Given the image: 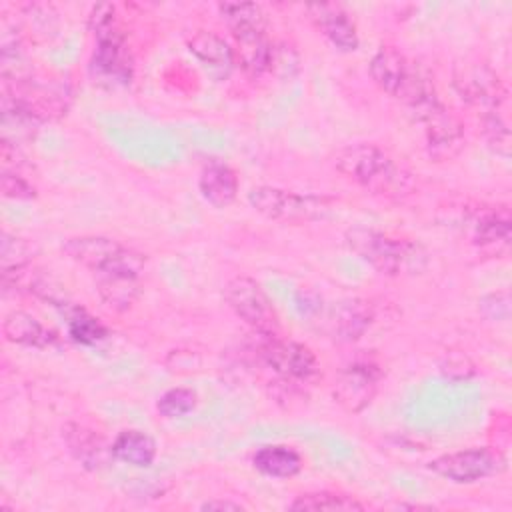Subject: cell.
<instances>
[{
  "label": "cell",
  "instance_id": "d4e9b609",
  "mask_svg": "<svg viewBox=\"0 0 512 512\" xmlns=\"http://www.w3.org/2000/svg\"><path fill=\"white\" fill-rule=\"evenodd\" d=\"M292 510H342V512H352V510H364V504L358 502L352 496L336 494V492H308L298 496L292 504Z\"/></svg>",
  "mask_w": 512,
  "mask_h": 512
},
{
  "label": "cell",
  "instance_id": "ba28073f",
  "mask_svg": "<svg viewBox=\"0 0 512 512\" xmlns=\"http://www.w3.org/2000/svg\"><path fill=\"white\" fill-rule=\"evenodd\" d=\"M422 128L424 146L436 160L456 156L464 144V132L458 118L440 102V98L410 112Z\"/></svg>",
  "mask_w": 512,
  "mask_h": 512
},
{
  "label": "cell",
  "instance_id": "83f0119b",
  "mask_svg": "<svg viewBox=\"0 0 512 512\" xmlns=\"http://www.w3.org/2000/svg\"><path fill=\"white\" fill-rule=\"evenodd\" d=\"M36 254V246L24 238L12 236L8 232L2 234L0 240V264H2V272H10V270H18L22 266L32 264Z\"/></svg>",
  "mask_w": 512,
  "mask_h": 512
},
{
  "label": "cell",
  "instance_id": "2e32d148",
  "mask_svg": "<svg viewBox=\"0 0 512 512\" xmlns=\"http://www.w3.org/2000/svg\"><path fill=\"white\" fill-rule=\"evenodd\" d=\"M62 438L68 446V452L86 470H100L110 462V458H114L112 444H108L96 430L84 424L68 422L62 428Z\"/></svg>",
  "mask_w": 512,
  "mask_h": 512
},
{
  "label": "cell",
  "instance_id": "f1b7e54d",
  "mask_svg": "<svg viewBox=\"0 0 512 512\" xmlns=\"http://www.w3.org/2000/svg\"><path fill=\"white\" fill-rule=\"evenodd\" d=\"M194 406H196V394L190 388H170L156 402V410L164 418L186 416L188 412L194 410Z\"/></svg>",
  "mask_w": 512,
  "mask_h": 512
},
{
  "label": "cell",
  "instance_id": "7c38bea8",
  "mask_svg": "<svg viewBox=\"0 0 512 512\" xmlns=\"http://www.w3.org/2000/svg\"><path fill=\"white\" fill-rule=\"evenodd\" d=\"M510 236H512V222H510V212L504 206L484 208L472 218V226H470L472 244L488 256L508 254Z\"/></svg>",
  "mask_w": 512,
  "mask_h": 512
},
{
  "label": "cell",
  "instance_id": "9c48e42d",
  "mask_svg": "<svg viewBox=\"0 0 512 512\" xmlns=\"http://www.w3.org/2000/svg\"><path fill=\"white\" fill-rule=\"evenodd\" d=\"M262 336L264 342L260 344V356L280 378L290 382H308L318 374V360L308 346L276 338V334Z\"/></svg>",
  "mask_w": 512,
  "mask_h": 512
},
{
  "label": "cell",
  "instance_id": "277c9868",
  "mask_svg": "<svg viewBox=\"0 0 512 512\" xmlns=\"http://www.w3.org/2000/svg\"><path fill=\"white\" fill-rule=\"evenodd\" d=\"M90 30L96 40L90 70L98 82L126 86L132 78V56L118 24L114 4H96L90 12Z\"/></svg>",
  "mask_w": 512,
  "mask_h": 512
},
{
  "label": "cell",
  "instance_id": "ffe728a7",
  "mask_svg": "<svg viewBox=\"0 0 512 512\" xmlns=\"http://www.w3.org/2000/svg\"><path fill=\"white\" fill-rule=\"evenodd\" d=\"M188 50L218 76H226L234 64V50L214 32L196 30L188 36Z\"/></svg>",
  "mask_w": 512,
  "mask_h": 512
},
{
  "label": "cell",
  "instance_id": "6da1fadb",
  "mask_svg": "<svg viewBox=\"0 0 512 512\" xmlns=\"http://www.w3.org/2000/svg\"><path fill=\"white\" fill-rule=\"evenodd\" d=\"M334 166L342 176L374 196L404 198L414 186L412 174L374 144L340 148L334 154Z\"/></svg>",
  "mask_w": 512,
  "mask_h": 512
},
{
  "label": "cell",
  "instance_id": "7a4b0ae2",
  "mask_svg": "<svg viewBox=\"0 0 512 512\" xmlns=\"http://www.w3.org/2000/svg\"><path fill=\"white\" fill-rule=\"evenodd\" d=\"M368 70L374 84L406 104L410 112L438 98L430 72L394 48H380L372 56Z\"/></svg>",
  "mask_w": 512,
  "mask_h": 512
},
{
  "label": "cell",
  "instance_id": "8fae6325",
  "mask_svg": "<svg viewBox=\"0 0 512 512\" xmlns=\"http://www.w3.org/2000/svg\"><path fill=\"white\" fill-rule=\"evenodd\" d=\"M380 368L372 362H354L346 366L334 382V400L350 414L362 412L376 396Z\"/></svg>",
  "mask_w": 512,
  "mask_h": 512
},
{
  "label": "cell",
  "instance_id": "9a60e30c",
  "mask_svg": "<svg viewBox=\"0 0 512 512\" xmlns=\"http://www.w3.org/2000/svg\"><path fill=\"white\" fill-rule=\"evenodd\" d=\"M234 36V60L240 64V68L252 76L258 78L266 74L274 64V48L266 34V28H242L232 30Z\"/></svg>",
  "mask_w": 512,
  "mask_h": 512
},
{
  "label": "cell",
  "instance_id": "52a82bcc",
  "mask_svg": "<svg viewBox=\"0 0 512 512\" xmlns=\"http://www.w3.org/2000/svg\"><path fill=\"white\" fill-rule=\"evenodd\" d=\"M230 310L258 334H276L278 314L262 286L250 276H234L224 286Z\"/></svg>",
  "mask_w": 512,
  "mask_h": 512
},
{
  "label": "cell",
  "instance_id": "5bb4252c",
  "mask_svg": "<svg viewBox=\"0 0 512 512\" xmlns=\"http://www.w3.org/2000/svg\"><path fill=\"white\" fill-rule=\"evenodd\" d=\"M318 314L324 330L340 342L358 340L372 324V308L358 298L336 302L332 308H328L326 314L320 308Z\"/></svg>",
  "mask_w": 512,
  "mask_h": 512
},
{
  "label": "cell",
  "instance_id": "4fadbf2b",
  "mask_svg": "<svg viewBox=\"0 0 512 512\" xmlns=\"http://www.w3.org/2000/svg\"><path fill=\"white\" fill-rule=\"evenodd\" d=\"M458 92L466 102L482 108L484 114L500 112L506 90L500 78L486 66H468L456 76Z\"/></svg>",
  "mask_w": 512,
  "mask_h": 512
},
{
  "label": "cell",
  "instance_id": "8992f818",
  "mask_svg": "<svg viewBox=\"0 0 512 512\" xmlns=\"http://www.w3.org/2000/svg\"><path fill=\"white\" fill-rule=\"evenodd\" d=\"M250 206L266 218L282 222H302L324 216L330 206L322 196L296 194L274 186H258L248 192Z\"/></svg>",
  "mask_w": 512,
  "mask_h": 512
},
{
  "label": "cell",
  "instance_id": "30bf717a",
  "mask_svg": "<svg viewBox=\"0 0 512 512\" xmlns=\"http://www.w3.org/2000/svg\"><path fill=\"white\" fill-rule=\"evenodd\" d=\"M504 468L500 452L490 448H466L442 454L430 462V470L456 484H472L498 474Z\"/></svg>",
  "mask_w": 512,
  "mask_h": 512
},
{
  "label": "cell",
  "instance_id": "d6986e66",
  "mask_svg": "<svg viewBox=\"0 0 512 512\" xmlns=\"http://www.w3.org/2000/svg\"><path fill=\"white\" fill-rule=\"evenodd\" d=\"M2 334L8 342L30 346V348H50L58 344L56 332L46 328L38 318L28 312H10L2 322Z\"/></svg>",
  "mask_w": 512,
  "mask_h": 512
},
{
  "label": "cell",
  "instance_id": "4dcf8cb0",
  "mask_svg": "<svg viewBox=\"0 0 512 512\" xmlns=\"http://www.w3.org/2000/svg\"><path fill=\"white\" fill-rule=\"evenodd\" d=\"M244 506L240 502L230 500H208L202 504V510H242Z\"/></svg>",
  "mask_w": 512,
  "mask_h": 512
},
{
  "label": "cell",
  "instance_id": "44dd1931",
  "mask_svg": "<svg viewBox=\"0 0 512 512\" xmlns=\"http://www.w3.org/2000/svg\"><path fill=\"white\" fill-rule=\"evenodd\" d=\"M42 120L26 110L22 104L14 102L8 96H2V142L20 146L34 140L40 130Z\"/></svg>",
  "mask_w": 512,
  "mask_h": 512
},
{
  "label": "cell",
  "instance_id": "f546056e",
  "mask_svg": "<svg viewBox=\"0 0 512 512\" xmlns=\"http://www.w3.org/2000/svg\"><path fill=\"white\" fill-rule=\"evenodd\" d=\"M0 184H2V194L6 198H12V200L36 198L34 184L26 176H22L18 170H2Z\"/></svg>",
  "mask_w": 512,
  "mask_h": 512
},
{
  "label": "cell",
  "instance_id": "4316f807",
  "mask_svg": "<svg viewBox=\"0 0 512 512\" xmlns=\"http://www.w3.org/2000/svg\"><path fill=\"white\" fill-rule=\"evenodd\" d=\"M66 316H68V332H70L72 340H76L80 344H96V342L104 340L108 334V330L82 308L68 306Z\"/></svg>",
  "mask_w": 512,
  "mask_h": 512
},
{
  "label": "cell",
  "instance_id": "e0dca14e",
  "mask_svg": "<svg viewBox=\"0 0 512 512\" xmlns=\"http://www.w3.org/2000/svg\"><path fill=\"white\" fill-rule=\"evenodd\" d=\"M316 28L342 52L358 48V32L348 12L338 4H312L306 8Z\"/></svg>",
  "mask_w": 512,
  "mask_h": 512
},
{
  "label": "cell",
  "instance_id": "7402d4cb",
  "mask_svg": "<svg viewBox=\"0 0 512 512\" xmlns=\"http://www.w3.org/2000/svg\"><path fill=\"white\" fill-rule=\"evenodd\" d=\"M252 464L266 476L272 478H292L302 470L300 454L290 446H262L252 456Z\"/></svg>",
  "mask_w": 512,
  "mask_h": 512
},
{
  "label": "cell",
  "instance_id": "603a6c76",
  "mask_svg": "<svg viewBox=\"0 0 512 512\" xmlns=\"http://www.w3.org/2000/svg\"><path fill=\"white\" fill-rule=\"evenodd\" d=\"M112 454L126 464L148 468L156 458V442L140 430H122L112 442Z\"/></svg>",
  "mask_w": 512,
  "mask_h": 512
},
{
  "label": "cell",
  "instance_id": "3957f363",
  "mask_svg": "<svg viewBox=\"0 0 512 512\" xmlns=\"http://www.w3.org/2000/svg\"><path fill=\"white\" fill-rule=\"evenodd\" d=\"M344 238L346 246L380 274H416L426 266V250L408 238H396L362 226L350 228Z\"/></svg>",
  "mask_w": 512,
  "mask_h": 512
},
{
  "label": "cell",
  "instance_id": "ac0fdd59",
  "mask_svg": "<svg viewBox=\"0 0 512 512\" xmlns=\"http://www.w3.org/2000/svg\"><path fill=\"white\" fill-rule=\"evenodd\" d=\"M198 188L206 202L216 208H226L236 200L238 176L228 164L220 160H210L200 172Z\"/></svg>",
  "mask_w": 512,
  "mask_h": 512
},
{
  "label": "cell",
  "instance_id": "484cf974",
  "mask_svg": "<svg viewBox=\"0 0 512 512\" xmlns=\"http://www.w3.org/2000/svg\"><path fill=\"white\" fill-rule=\"evenodd\" d=\"M222 20L230 30L242 28H266V14L258 4L252 2H222L218 4Z\"/></svg>",
  "mask_w": 512,
  "mask_h": 512
},
{
  "label": "cell",
  "instance_id": "5b68a950",
  "mask_svg": "<svg viewBox=\"0 0 512 512\" xmlns=\"http://www.w3.org/2000/svg\"><path fill=\"white\" fill-rule=\"evenodd\" d=\"M64 254L76 264L98 274H126L140 278L146 256L108 236H76L62 244Z\"/></svg>",
  "mask_w": 512,
  "mask_h": 512
},
{
  "label": "cell",
  "instance_id": "cb8c5ba5",
  "mask_svg": "<svg viewBox=\"0 0 512 512\" xmlns=\"http://www.w3.org/2000/svg\"><path fill=\"white\" fill-rule=\"evenodd\" d=\"M96 290L102 302L114 310H128L140 292L138 278L126 274H98Z\"/></svg>",
  "mask_w": 512,
  "mask_h": 512
}]
</instances>
